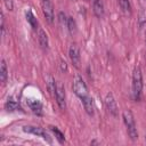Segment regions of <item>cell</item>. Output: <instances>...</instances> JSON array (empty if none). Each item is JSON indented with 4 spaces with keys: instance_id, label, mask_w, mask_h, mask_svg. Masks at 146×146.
<instances>
[{
    "instance_id": "obj_16",
    "label": "cell",
    "mask_w": 146,
    "mask_h": 146,
    "mask_svg": "<svg viewBox=\"0 0 146 146\" xmlns=\"http://www.w3.org/2000/svg\"><path fill=\"white\" fill-rule=\"evenodd\" d=\"M5 108L8 111V112H14V111H17L19 110V104L16 102V100H13V99H8L5 104Z\"/></svg>"
},
{
    "instance_id": "obj_15",
    "label": "cell",
    "mask_w": 146,
    "mask_h": 146,
    "mask_svg": "<svg viewBox=\"0 0 146 146\" xmlns=\"http://www.w3.org/2000/svg\"><path fill=\"white\" fill-rule=\"evenodd\" d=\"M7 78H8L7 65H6L5 59H1V63H0V81H1L2 83H5V82L7 81Z\"/></svg>"
},
{
    "instance_id": "obj_23",
    "label": "cell",
    "mask_w": 146,
    "mask_h": 146,
    "mask_svg": "<svg viewBox=\"0 0 146 146\" xmlns=\"http://www.w3.org/2000/svg\"><path fill=\"white\" fill-rule=\"evenodd\" d=\"M5 3H6V7L9 10H13V1L11 0H5Z\"/></svg>"
},
{
    "instance_id": "obj_22",
    "label": "cell",
    "mask_w": 146,
    "mask_h": 146,
    "mask_svg": "<svg viewBox=\"0 0 146 146\" xmlns=\"http://www.w3.org/2000/svg\"><path fill=\"white\" fill-rule=\"evenodd\" d=\"M1 34H5V16L3 13H1Z\"/></svg>"
},
{
    "instance_id": "obj_5",
    "label": "cell",
    "mask_w": 146,
    "mask_h": 146,
    "mask_svg": "<svg viewBox=\"0 0 146 146\" xmlns=\"http://www.w3.org/2000/svg\"><path fill=\"white\" fill-rule=\"evenodd\" d=\"M23 131H24V132H27V133H32V135L39 136V137H42V138H43L44 140H47L48 143H51L50 136L46 132V130H44L43 128L34 127V125H25V127H23Z\"/></svg>"
},
{
    "instance_id": "obj_1",
    "label": "cell",
    "mask_w": 146,
    "mask_h": 146,
    "mask_svg": "<svg viewBox=\"0 0 146 146\" xmlns=\"http://www.w3.org/2000/svg\"><path fill=\"white\" fill-rule=\"evenodd\" d=\"M122 119H123V122L125 124L128 136L130 137L131 140H136L138 138V131H137L135 117H133V114L131 113V111L124 110L122 113Z\"/></svg>"
},
{
    "instance_id": "obj_19",
    "label": "cell",
    "mask_w": 146,
    "mask_h": 146,
    "mask_svg": "<svg viewBox=\"0 0 146 146\" xmlns=\"http://www.w3.org/2000/svg\"><path fill=\"white\" fill-rule=\"evenodd\" d=\"M66 26L70 31L71 34L75 33L76 31V24H75V21L73 19V17H67V23H66Z\"/></svg>"
},
{
    "instance_id": "obj_14",
    "label": "cell",
    "mask_w": 146,
    "mask_h": 146,
    "mask_svg": "<svg viewBox=\"0 0 146 146\" xmlns=\"http://www.w3.org/2000/svg\"><path fill=\"white\" fill-rule=\"evenodd\" d=\"M119 6L120 9L124 15H131V3L130 0H119Z\"/></svg>"
},
{
    "instance_id": "obj_9",
    "label": "cell",
    "mask_w": 146,
    "mask_h": 146,
    "mask_svg": "<svg viewBox=\"0 0 146 146\" xmlns=\"http://www.w3.org/2000/svg\"><path fill=\"white\" fill-rule=\"evenodd\" d=\"M81 102H82V104H83V107H84V111L87 112V114H88V115H90V116H92V115H94V113H95L94 99L88 95V96H86L84 98H82V99H81Z\"/></svg>"
},
{
    "instance_id": "obj_10",
    "label": "cell",
    "mask_w": 146,
    "mask_h": 146,
    "mask_svg": "<svg viewBox=\"0 0 146 146\" xmlns=\"http://www.w3.org/2000/svg\"><path fill=\"white\" fill-rule=\"evenodd\" d=\"M36 31H38V32H36V35H38V42H39L40 47H41L42 49H47V48H48V44H49L47 33H46L41 27H39Z\"/></svg>"
},
{
    "instance_id": "obj_13",
    "label": "cell",
    "mask_w": 146,
    "mask_h": 146,
    "mask_svg": "<svg viewBox=\"0 0 146 146\" xmlns=\"http://www.w3.org/2000/svg\"><path fill=\"white\" fill-rule=\"evenodd\" d=\"M25 17H26V21L29 22V24L31 25V27L36 31V30L39 29V26H38V21H36V18H35V16L33 15V13H32L31 10H27V11L25 13Z\"/></svg>"
},
{
    "instance_id": "obj_20",
    "label": "cell",
    "mask_w": 146,
    "mask_h": 146,
    "mask_svg": "<svg viewBox=\"0 0 146 146\" xmlns=\"http://www.w3.org/2000/svg\"><path fill=\"white\" fill-rule=\"evenodd\" d=\"M59 21H60L62 24H65V25H66V23H67V17L65 16V14H64L63 11L59 13Z\"/></svg>"
},
{
    "instance_id": "obj_17",
    "label": "cell",
    "mask_w": 146,
    "mask_h": 146,
    "mask_svg": "<svg viewBox=\"0 0 146 146\" xmlns=\"http://www.w3.org/2000/svg\"><path fill=\"white\" fill-rule=\"evenodd\" d=\"M49 129H50V131L55 135L56 139H57L60 144H63V143L65 141V136H64V133H63V132H62L57 127H52V125H51V127H49Z\"/></svg>"
},
{
    "instance_id": "obj_8",
    "label": "cell",
    "mask_w": 146,
    "mask_h": 146,
    "mask_svg": "<svg viewBox=\"0 0 146 146\" xmlns=\"http://www.w3.org/2000/svg\"><path fill=\"white\" fill-rule=\"evenodd\" d=\"M68 56H70V59H71L72 64L76 68H79L80 63H81V56H80V49L76 44H71V47L68 49Z\"/></svg>"
},
{
    "instance_id": "obj_2",
    "label": "cell",
    "mask_w": 146,
    "mask_h": 146,
    "mask_svg": "<svg viewBox=\"0 0 146 146\" xmlns=\"http://www.w3.org/2000/svg\"><path fill=\"white\" fill-rule=\"evenodd\" d=\"M143 90V74L138 66L135 67L132 73V95L136 100H139Z\"/></svg>"
},
{
    "instance_id": "obj_12",
    "label": "cell",
    "mask_w": 146,
    "mask_h": 146,
    "mask_svg": "<svg viewBox=\"0 0 146 146\" xmlns=\"http://www.w3.org/2000/svg\"><path fill=\"white\" fill-rule=\"evenodd\" d=\"M27 104H29V106H30V108L32 110L33 113H35L36 115H42V104L39 100L29 99Z\"/></svg>"
},
{
    "instance_id": "obj_21",
    "label": "cell",
    "mask_w": 146,
    "mask_h": 146,
    "mask_svg": "<svg viewBox=\"0 0 146 146\" xmlns=\"http://www.w3.org/2000/svg\"><path fill=\"white\" fill-rule=\"evenodd\" d=\"M59 65H60V70H62V72H66L67 71V64H66V62L64 60V59H60L59 60Z\"/></svg>"
},
{
    "instance_id": "obj_11",
    "label": "cell",
    "mask_w": 146,
    "mask_h": 146,
    "mask_svg": "<svg viewBox=\"0 0 146 146\" xmlns=\"http://www.w3.org/2000/svg\"><path fill=\"white\" fill-rule=\"evenodd\" d=\"M92 10L96 17L102 18L104 16V2L103 0H92Z\"/></svg>"
},
{
    "instance_id": "obj_6",
    "label": "cell",
    "mask_w": 146,
    "mask_h": 146,
    "mask_svg": "<svg viewBox=\"0 0 146 146\" xmlns=\"http://www.w3.org/2000/svg\"><path fill=\"white\" fill-rule=\"evenodd\" d=\"M41 7H42V13L46 17V21L48 23L54 22V7L50 0H41Z\"/></svg>"
},
{
    "instance_id": "obj_3",
    "label": "cell",
    "mask_w": 146,
    "mask_h": 146,
    "mask_svg": "<svg viewBox=\"0 0 146 146\" xmlns=\"http://www.w3.org/2000/svg\"><path fill=\"white\" fill-rule=\"evenodd\" d=\"M73 91L74 94L80 98H84L86 96H88V88L87 84L84 83V81L82 80V78L80 75H76L73 79Z\"/></svg>"
},
{
    "instance_id": "obj_18",
    "label": "cell",
    "mask_w": 146,
    "mask_h": 146,
    "mask_svg": "<svg viewBox=\"0 0 146 146\" xmlns=\"http://www.w3.org/2000/svg\"><path fill=\"white\" fill-rule=\"evenodd\" d=\"M46 82H47V88H48L49 94H52V92L55 91V89H56L57 82H55V79H54L51 75H48V76H47Z\"/></svg>"
},
{
    "instance_id": "obj_4",
    "label": "cell",
    "mask_w": 146,
    "mask_h": 146,
    "mask_svg": "<svg viewBox=\"0 0 146 146\" xmlns=\"http://www.w3.org/2000/svg\"><path fill=\"white\" fill-rule=\"evenodd\" d=\"M55 98H56V103L59 106L60 110H65L66 108V96H65V89L63 87V84L60 82H57L56 84V89H55Z\"/></svg>"
},
{
    "instance_id": "obj_7",
    "label": "cell",
    "mask_w": 146,
    "mask_h": 146,
    "mask_svg": "<svg viewBox=\"0 0 146 146\" xmlns=\"http://www.w3.org/2000/svg\"><path fill=\"white\" fill-rule=\"evenodd\" d=\"M105 105H106V108L107 111L110 112L111 115L113 116H117V105H116V100L114 99V96L112 92H108L106 96H105Z\"/></svg>"
},
{
    "instance_id": "obj_24",
    "label": "cell",
    "mask_w": 146,
    "mask_h": 146,
    "mask_svg": "<svg viewBox=\"0 0 146 146\" xmlns=\"http://www.w3.org/2000/svg\"><path fill=\"white\" fill-rule=\"evenodd\" d=\"M84 1H86V2H88V1H90V0H84Z\"/></svg>"
}]
</instances>
